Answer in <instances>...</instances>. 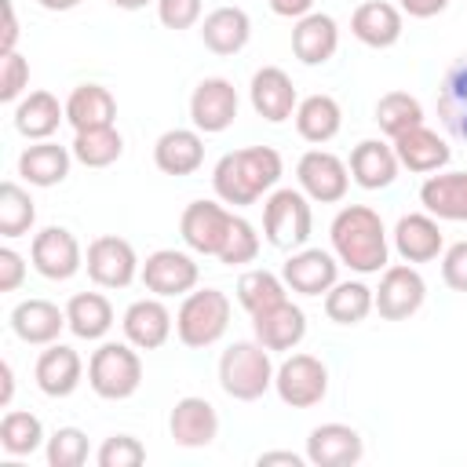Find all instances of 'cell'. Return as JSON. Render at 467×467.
Masks as SVG:
<instances>
[{
    "label": "cell",
    "mask_w": 467,
    "mask_h": 467,
    "mask_svg": "<svg viewBox=\"0 0 467 467\" xmlns=\"http://www.w3.org/2000/svg\"><path fill=\"white\" fill-rule=\"evenodd\" d=\"M332 252L354 274H379L390 259V234L376 208L368 204H343L328 226Z\"/></svg>",
    "instance_id": "7a4b0ae2"
},
{
    "label": "cell",
    "mask_w": 467,
    "mask_h": 467,
    "mask_svg": "<svg viewBox=\"0 0 467 467\" xmlns=\"http://www.w3.org/2000/svg\"><path fill=\"white\" fill-rule=\"evenodd\" d=\"M350 33L365 47H376V51L394 47L405 33V11L390 0H365L350 15Z\"/></svg>",
    "instance_id": "44dd1931"
},
{
    "label": "cell",
    "mask_w": 467,
    "mask_h": 467,
    "mask_svg": "<svg viewBox=\"0 0 467 467\" xmlns=\"http://www.w3.org/2000/svg\"><path fill=\"white\" fill-rule=\"evenodd\" d=\"M296 182L299 190L317 201V204H339L350 190V168L343 157H336L332 150H306L299 161H296Z\"/></svg>",
    "instance_id": "9c48e42d"
},
{
    "label": "cell",
    "mask_w": 467,
    "mask_h": 467,
    "mask_svg": "<svg viewBox=\"0 0 467 467\" xmlns=\"http://www.w3.org/2000/svg\"><path fill=\"white\" fill-rule=\"evenodd\" d=\"M339 259H336V252H325V248H296L288 259H285V266H281V277H285V285L292 288V292H299V296H325L336 281H339Z\"/></svg>",
    "instance_id": "9a60e30c"
},
{
    "label": "cell",
    "mask_w": 467,
    "mask_h": 467,
    "mask_svg": "<svg viewBox=\"0 0 467 467\" xmlns=\"http://www.w3.org/2000/svg\"><path fill=\"white\" fill-rule=\"evenodd\" d=\"M29 88V58L18 51L0 55V102H18Z\"/></svg>",
    "instance_id": "bcb514c9"
},
{
    "label": "cell",
    "mask_w": 467,
    "mask_h": 467,
    "mask_svg": "<svg viewBox=\"0 0 467 467\" xmlns=\"http://www.w3.org/2000/svg\"><path fill=\"white\" fill-rule=\"evenodd\" d=\"M88 434L80 427H58L55 434H47V445H44V460L47 467H80L88 463Z\"/></svg>",
    "instance_id": "7bdbcfd3"
},
{
    "label": "cell",
    "mask_w": 467,
    "mask_h": 467,
    "mask_svg": "<svg viewBox=\"0 0 467 467\" xmlns=\"http://www.w3.org/2000/svg\"><path fill=\"white\" fill-rule=\"evenodd\" d=\"M33 223H36V201H33V193L22 182L7 179L0 186V237L15 241V237L29 234Z\"/></svg>",
    "instance_id": "60d3db41"
},
{
    "label": "cell",
    "mask_w": 467,
    "mask_h": 467,
    "mask_svg": "<svg viewBox=\"0 0 467 467\" xmlns=\"http://www.w3.org/2000/svg\"><path fill=\"white\" fill-rule=\"evenodd\" d=\"M390 142H394L398 164L409 168L412 175H434V171H441V168L449 164V157H452L449 142H445L434 128H427V124H416V128L401 131V135L390 139Z\"/></svg>",
    "instance_id": "603a6c76"
},
{
    "label": "cell",
    "mask_w": 467,
    "mask_h": 467,
    "mask_svg": "<svg viewBox=\"0 0 467 467\" xmlns=\"http://www.w3.org/2000/svg\"><path fill=\"white\" fill-rule=\"evenodd\" d=\"M201 11H204V0H157V18L164 29H190L201 22Z\"/></svg>",
    "instance_id": "7dc6e473"
},
{
    "label": "cell",
    "mask_w": 467,
    "mask_h": 467,
    "mask_svg": "<svg viewBox=\"0 0 467 467\" xmlns=\"http://www.w3.org/2000/svg\"><path fill=\"white\" fill-rule=\"evenodd\" d=\"M372 292H376V314L383 321H409L427 299V281L412 263H387Z\"/></svg>",
    "instance_id": "52a82bcc"
},
{
    "label": "cell",
    "mask_w": 467,
    "mask_h": 467,
    "mask_svg": "<svg viewBox=\"0 0 467 467\" xmlns=\"http://www.w3.org/2000/svg\"><path fill=\"white\" fill-rule=\"evenodd\" d=\"M22 281H26V259L11 244H4L0 248V292H18Z\"/></svg>",
    "instance_id": "681fc988"
},
{
    "label": "cell",
    "mask_w": 467,
    "mask_h": 467,
    "mask_svg": "<svg viewBox=\"0 0 467 467\" xmlns=\"http://www.w3.org/2000/svg\"><path fill=\"white\" fill-rule=\"evenodd\" d=\"M29 259H33V270L40 277H47V281H69L84 266V248L73 237V230H66V226H44V230L33 234Z\"/></svg>",
    "instance_id": "4fadbf2b"
},
{
    "label": "cell",
    "mask_w": 467,
    "mask_h": 467,
    "mask_svg": "<svg viewBox=\"0 0 467 467\" xmlns=\"http://www.w3.org/2000/svg\"><path fill=\"white\" fill-rule=\"evenodd\" d=\"M438 117L456 142H467V58L449 66L438 91Z\"/></svg>",
    "instance_id": "d590c367"
},
{
    "label": "cell",
    "mask_w": 467,
    "mask_h": 467,
    "mask_svg": "<svg viewBox=\"0 0 467 467\" xmlns=\"http://www.w3.org/2000/svg\"><path fill=\"white\" fill-rule=\"evenodd\" d=\"M66 120L73 124V131H88V128H109L117 120V99L109 88L102 84H77L66 99Z\"/></svg>",
    "instance_id": "d6a6232c"
},
{
    "label": "cell",
    "mask_w": 467,
    "mask_h": 467,
    "mask_svg": "<svg viewBox=\"0 0 467 467\" xmlns=\"http://www.w3.org/2000/svg\"><path fill=\"white\" fill-rule=\"evenodd\" d=\"M47 445L44 423L40 416H33L29 409H7L0 420V449L7 456H33L36 449Z\"/></svg>",
    "instance_id": "74e56055"
},
{
    "label": "cell",
    "mask_w": 467,
    "mask_h": 467,
    "mask_svg": "<svg viewBox=\"0 0 467 467\" xmlns=\"http://www.w3.org/2000/svg\"><path fill=\"white\" fill-rule=\"evenodd\" d=\"M69 150H73V161H80L84 168H109L113 161H120L124 139L113 124L109 128H88V131L73 135Z\"/></svg>",
    "instance_id": "ab89813d"
},
{
    "label": "cell",
    "mask_w": 467,
    "mask_h": 467,
    "mask_svg": "<svg viewBox=\"0 0 467 467\" xmlns=\"http://www.w3.org/2000/svg\"><path fill=\"white\" fill-rule=\"evenodd\" d=\"M168 434L175 445L182 449H204L219 438V412L208 398H197V394H186L171 405L168 412Z\"/></svg>",
    "instance_id": "e0dca14e"
},
{
    "label": "cell",
    "mask_w": 467,
    "mask_h": 467,
    "mask_svg": "<svg viewBox=\"0 0 467 467\" xmlns=\"http://www.w3.org/2000/svg\"><path fill=\"white\" fill-rule=\"evenodd\" d=\"M66 120V102H58L51 91H29L15 102V128L18 135H26L29 142L51 139L58 131V124Z\"/></svg>",
    "instance_id": "1f68e13d"
},
{
    "label": "cell",
    "mask_w": 467,
    "mask_h": 467,
    "mask_svg": "<svg viewBox=\"0 0 467 467\" xmlns=\"http://www.w3.org/2000/svg\"><path fill=\"white\" fill-rule=\"evenodd\" d=\"M441 281L452 292H467V241H456L441 252Z\"/></svg>",
    "instance_id": "c3c4849f"
},
{
    "label": "cell",
    "mask_w": 467,
    "mask_h": 467,
    "mask_svg": "<svg viewBox=\"0 0 467 467\" xmlns=\"http://www.w3.org/2000/svg\"><path fill=\"white\" fill-rule=\"evenodd\" d=\"M234 292H237V303L248 310V317L259 314V310H266V306H274V303H281V299H288L285 277L274 274V270H263V266L244 270L237 277V288Z\"/></svg>",
    "instance_id": "f35d334b"
},
{
    "label": "cell",
    "mask_w": 467,
    "mask_h": 467,
    "mask_svg": "<svg viewBox=\"0 0 467 467\" xmlns=\"http://www.w3.org/2000/svg\"><path fill=\"white\" fill-rule=\"evenodd\" d=\"M113 7H120V11H139V7H146V4H157V0H109Z\"/></svg>",
    "instance_id": "6f0895ef"
},
{
    "label": "cell",
    "mask_w": 467,
    "mask_h": 467,
    "mask_svg": "<svg viewBox=\"0 0 467 467\" xmlns=\"http://www.w3.org/2000/svg\"><path fill=\"white\" fill-rule=\"evenodd\" d=\"M376 124H379V131H383L387 139H398L401 131L423 124V106H420V99L409 95V91H387V95H379V102H376Z\"/></svg>",
    "instance_id": "b9f144b4"
},
{
    "label": "cell",
    "mask_w": 467,
    "mask_h": 467,
    "mask_svg": "<svg viewBox=\"0 0 467 467\" xmlns=\"http://www.w3.org/2000/svg\"><path fill=\"white\" fill-rule=\"evenodd\" d=\"M88 387L106 401H124L142 387V358L139 347L124 343H99L88 358Z\"/></svg>",
    "instance_id": "5b68a950"
},
{
    "label": "cell",
    "mask_w": 467,
    "mask_h": 467,
    "mask_svg": "<svg viewBox=\"0 0 467 467\" xmlns=\"http://www.w3.org/2000/svg\"><path fill=\"white\" fill-rule=\"evenodd\" d=\"M252 336L266 350H296L306 336V314L292 299H281V303L252 314Z\"/></svg>",
    "instance_id": "7402d4cb"
},
{
    "label": "cell",
    "mask_w": 467,
    "mask_h": 467,
    "mask_svg": "<svg viewBox=\"0 0 467 467\" xmlns=\"http://www.w3.org/2000/svg\"><path fill=\"white\" fill-rule=\"evenodd\" d=\"M310 234H314L310 197L299 186L270 190V197L263 201V237L281 252H296L310 241Z\"/></svg>",
    "instance_id": "8992f818"
},
{
    "label": "cell",
    "mask_w": 467,
    "mask_h": 467,
    "mask_svg": "<svg viewBox=\"0 0 467 467\" xmlns=\"http://www.w3.org/2000/svg\"><path fill=\"white\" fill-rule=\"evenodd\" d=\"M281 175H285V161H281V153L274 146H244V150L223 153L215 161L212 190H215V197L223 204L248 208L263 193H270Z\"/></svg>",
    "instance_id": "6da1fadb"
},
{
    "label": "cell",
    "mask_w": 467,
    "mask_h": 467,
    "mask_svg": "<svg viewBox=\"0 0 467 467\" xmlns=\"http://www.w3.org/2000/svg\"><path fill=\"white\" fill-rule=\"evenodd\" d=\"M241 99L226 77H204L190 95V120L201 135H219L237 120Z\"/></svg>",
    "instance_id": "5bb4252c"
},
{
    "label": "cell",
    "mask_w": 467,
    "mask_h": 467,
    "mask_svg": "<svg viewBox=\"0 0 467 467\" xmlns=\"http://www.w3.org/2000/svg\"><path fill=\"white\" fill-rule=\"evenodd\" d=\"M255 463H259V467H270V463H288V467H303V463H306V452L299 456V452H288V449H270V452H259V456H255Z\"/></svg>",
    "instance_id": "db71d44e"
},
{
    "label": "cell",
    "mask_w": 467,
    "mask_h": 467,
    "mask_svg": "<svg viewBox=\"0 0 467 467\" xmlns=\"http://www.w3.org/2000/svg\"><path fill=\"white\" fill-rule=\"evenodd\" d=\"M0 11H4V33H0V55H4V51H15V44H18V18H15V4H11V0H0Z\"/></svg>",
    "instance_id": "f907efd6"
},
{
    "label": "cell",
    "mask_w": 467,
    "mask_h": 467,
    "mask_svg": "<svg viewBox=\"0 0 467 467\" xmlns=\"http://www.w3.org/2000/svg\"><path fill=\"white\" fill-rule=\"evenodd\" d=\"M365 456V441L350 423H321L306 438V463L314 467H354Z\"/></svg>",
    "instance_id": "ffe728a7"
},
{
    "label": "cell",
    "mask_w": 467,
    "mask_h": 467,
    "mask_svg": "<svg viewBox=\"0 0 467 467\" xmlns=\"http://www.w3.org/2000/svg\"><path fill=\"white\" fill-rule=\"evenodd\" d=\"M230 226H234V212L223 201H190L179 215L182 244L197 255H219Z\"/></svg>",
    "instance_id": "30bf717a"
},
{
    "label": "cell",
    "mask_w": 467,
    "mask_h": 467,
    "mask_svg": "<svg viewBox=\"0 0 467 467\" xmlns=\"http://www.w3.org/2000/svg\"><path fill=\"white\" fill-rule=\"evenodd\" d=\"M146 292L161 296V299H171V296H186L197 288L201 281V266L190 252H179V248H157L146 255L142 270H139Z\"/></svg>",
    "instance_id": "7c38bea8"
},
{
    "label": "cell",
    "mask_w": 467,
    "mask_h": 467,
    "mask_svg": "<svg viewBox=\"0 0 467 467\" xmlns=\"http://www.w3.org/2000/svg\"><path fill=\"white\" fill-rule=\"evenodd\" d=\"M339 51V22L325 11H310L292 26V55L303 66H325Z\"/></svg>",
    "instance_id": "cb8c5ba5"
},
{
    "label": "cell",
    "mask_w": 467,
    "mask_h": 467,
    "mask_svg": "<svg viewBox=\"0 0 467 467\" xmlns=\"http://www.w3.org/2000/svg\"><path fill=\"white\" fill-rule=\"evenodd\" d=\"M62 328H69L66 321V310L51 299H22L15 310H11V332L29 343V347H47V343H58Z\"/></svg>",
    "instance_id": "d4e9b609"
},
{
    "label": "cell",
    "mask_w": 467,
    "mask_h": 467,
    "mask_svg": "<svg viewBox=\"0 0 467 467\" xmlns=\"http://www.w3.org/2000/svg\"><path fill=\"white\" fill-rule=\"evenodd\" d=\"M201 40L212 55H237L248 47L252 40V18L244 7H234V4H223L215 11H208L201 18Z\"/></svg>",
    "instance_id": "83f0119b"
},
{
    "label": "cell",
    "mask_w": 467,
    "mask_h": 467,
    "mask_svg": "<svg viewBox=\"0 0 467 467\" xmlns=\"http://www.w3.org/2000/svg\"><path fill=\"white\" fill-rule=\"evenodd\" d=\"M0 376H4V390H0V405H11V394H15V372H11V365H7V361L0 365Z\"/></svg>",
    "instance_id": "11a10c76"
},
{
    "label": "cell",
    "mask_w": 467,
    "mask_h": 467,
    "mask_svg": "<svg viewBox=\"0 0 467 467\" xmlns=\"http://www.w3.org/2000/svg\"><path fill=\"white\" fill-rule=\"evenodd\" d=\"M390 244L405 263H431L445 252V234H441V219H434L431 212H409L394 223L390 230Z\"/></svg>",
    "instance_id": "2e32d148"
},
{
    "label": "cell",
    "mask_w": 467,
    "mask_h": 467,
    "mask_svg": "<svg viewBox=\"0 0 467 467\" xmlns=\"http://www.w3.org/2000/svg\"><path fill=\"white\" fill-rule=\"evenodd\" d=\"M120 328H124V339L139 350H157L171 339L175 332V317L171 310L164 306L161 296H146V299H135L124 317H120Z\"/></svg>",
    "instance_id": "d6986e66"
},
{
    "label": "cell",
    "mask_w": 467,
    "mask_h": 467,
    "mask_svg": "<svg viewBox=\"0 0 467 467\" xmlns=\"http://www.w3.org/2000/svg\"><path fill=\"white\" fill-rule=\"evenodd\" d=\"M153 164L164 175H193L204 164V135L197 128H168L153 142Z\"/></svg>",
    "instance_id": "f546056e"
},
{
    "label": "cell",
    "mask_w": 467,
    "mask_h": 467,
    "mask_svg": "<svg viewBox=\"0 0 467 467\" xmlns=\"http://www.w3.org/2000/svg\"><path fill=\"white\" fill-rule=\"evenodd\" d=\"M398 7L409 15V18H434L449 7V0H398Z\"/></svg>",
    "instance_id": "816d5d0a"
},
{
    "label": "cell",
    "mask_w": 467,
    "mask_h": 467,
    "mask_svg": "<svg viewBox=\"0 0 467 467\" xmlns=\"http://www.w3.org/2000/svg\"><path fill=\"white\" fill-rule=\"evenodd\" d=\"M376 310V292L365 281H336L325 292V314L336 325H361Z\"/></svg>",
    "instance_id": "8d00e7d4"
},
{
    "label": "cell",
    "mask_w": 467,
    "mask_h": 467,
    "mask_svg": "<svg viewBox=\"0 0 467 467\" xmlns=\"http://www.w3.org/2000/svg\"><path fill=\"white\" fill-rule=\"evenodd\" d=\"M33 379L36 387L47 394V398H69L80 379H84V361L73 347L66 343H47L36 358V368H33Z\"/></svg>",
    "instance_id": "484cf974"
},
{
    "label": "cell",
    "mask_w": 467,
    "mask_h": 467,
    "mask_svg": "<svg viewBox=\"0 0 467 467\" xmlns=\"http://www.w3.org/2000/svg\"><path fill=\"white\" fill-rule=\"evenodd\" d=\"M277 365L259 339H237L219 354V387L234 401H259L274 387Z\"/></svg>",
    "instance_id": "3957f363"
},
{
    "label": "cell",
    "mask_w": 467,
    "mask_h": 467,
    "mask_svg": "<svg viewBox=\"0 0 467 467\" xmlns=\"http://www.w3.org/2000/svg\"><path fill=\"white\" fill-rule=\"evenodd\" d=\"M66 321H69V332L77 339H106V332L113 328V303L102 296V292H77L69 303H66Z\"/></svg>",
    "instance_id": "e575fe53"
},
{
    "label": "cell",
    "mask_w": 467,
    "mask_h": 467,
    "mask_svg": "<svg viewBox=\"0 0 467 467\" xmlns=\"http://www.w3.org/2000/svg\"><path fill=\"white\" fill-rule=\"evenodd\" d=\"M230 296L223 288H193L175 310V336L190 350L215 347L230 328Z\"/></svg>",
    "instance_id": "277c9868"
},
{
    "label": "cell",
    "mask_w": 467,
    "mask_h": 467,
    "mask_svg": "<svg viewBox=\"0 0 467 467\" xmlns=\"http://www.w3.org/2000/svg\"><path fill=\"white\" fill-rule=\"evenodd\" d=\"M99 467H139L146 463V445L135 434H109L99 452H95Z\"/></svg>",
    "instance_id": "f6af8a7d"
},
{
    "label": "cell",
    "mask_w": 467,
    "mask_h": 467,
    "mask_svg": "<svg viewBox=\"0 0 467 467\" xmlns=\"http://www.w3.org/2000/svg\"><path fill=\"white\" fill-rule=\"evenodd\" d=\"M274 390L292 409H314L328 394V368L314 354H288L274 372Z\"/></svg>",
    "instance_id": "ba28073f"
},
{
    "label": "cell",
    "mask_w": 467,
    "mask_h": 467,
    "mask_svg": "<svg viewBox=\"0 0 467 467\" xmlns=\"http://www.w3.org/2000/svg\"><path fill=\"white\" fill-rule=\"evenodd\" d=\"M44 11H73L80 0H36Z\"/></svg>",
    "instance_id": "9f6ffc18"
},
{
    "label": "cell",
    "mask_w": 467,
    "mask_h": 467,
    "mask_svg": "<svg viewBox=\"0 0 467 467\" xmlns=\"http://www.w3.org/2000/svg\"><path fill=\"white\" fill-rule=\"evenodd\" d=\"M266 4H270V11L281 15V18H303V15L314 11L317 0H266Z\"/></svg>",
    "instance_id": "f5cc1de1"
},
{
    "label": "cell",
    "mask_w": 467,
    "mask_h": 467,
    "mask_svg": "<svg viewBox=\"0 0 467 467\" xmlns=\"http://www.w3.org/2000/svg\"><path fill=\"white\" fill-rule=\"evenodd\" d=\"M255 255H259V234H255V226L244 215H234V226L226 234V244H223V252L215 259L226 263V266H244V263H255Z\"/></svg>",
    "instance_id": "ee69618b"
},
{
    "label": "cell",
    "mask_w": 467,
    "mask_h": 467,
    "mask_svg": "<svg viewBox=\"0 0 467 467\" xmlns=\"http://www.w3.org/2000/svg\"><path fill=\"white\" fill-rule=\"evenodd\" d=\"M84 266H88V277L99 288H128L139 277V270H142L131 241H124L117 234L95 237L88 244V252H84Z\"/></svg>",
    "instance_id": "8fae6325"
},
{
    "label": "cell",
    "mask_w": 467,
    "mask_h": 467,
    "mask_svg": "<svg viewBox=\"0 0 467 467\" xmlns=\"http://www.w3.org/2000/svg\"><path fill=\"white\" fill-rule=\"evenodd\" d=\"M339 128H343V109H339V102L332 95L317 91V95L299 99V106H296L299 139H306L314 146H325V142H332L339 135Z\"/></svg>",
    "instance_id": "836d02e7"
},
{
    "label": "cell",
    "mask_w": 467,
    "mask_h": 467,
    "mask_svg": "<svg viewBox=\"0 0 467 467\" xmlns=\"http://www.w3.org/2000/svg\"><path fill=\"white\" fill-rule=\"evenodd\" d=\"M248 99H252V109L270 124H285L288 117H296V106H299L296 84L281 66L255 69L248 84Z\"/></svg>",
    "instance_id": "ac0fdd59"
},
{
    "label": "cell",
    "mask_w": 467,
    "mask_h": 467,
    "mask_svg": "<svg viewBox=\"0 0 467 467\" xmlns=\"http://www.w3.org/2000/svg\"><path fill=\"white\" fill-rule=\"evenodd\" d=\"M420 204L441 223H467V171H434L420 186Z\"/></svg>",
    "instance_id": "f1b7e54d"
},
{
    "label": "cell",
    "mask_w": 467,
    "mask_h": 467,
    "mask_svg": "<svg viewBox=\"0 0 467 467\" xmlns=\"http://www.w3.org/2000/svg\"><path fill=\"white\" fill-rule=\"evenodd\" d=\"M347 168H350V179L361 190H387L398 179V171H401L394 142H383V139H361L350 150Z\"/></svg>",
    "instance_id": "4316f807"
},
{
    "label": "cell",
    "mask_w": 467,
    "mask_h": 467,
    "mask_svg": "<svg viewBox=\"0 0 467 467\" xmlns=\"http://www.w3.org/2000/svg\"><path fill=\"white\" fill-rule=\"evenodd\" d=\"M69 164H73V150L51 142V139L29 142V146L18 153V175H22L29 186H40V190L66 182Z\"/></svg>",
    "instance_id": "4dcf8cb0"
}]
</instances>
